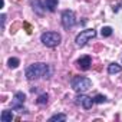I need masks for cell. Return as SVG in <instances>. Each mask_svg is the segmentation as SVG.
<instances>
[{
	"label": "cell",
	"instance_id": "1",
	"mask_svg": "<svg viewBox=\"0 0 122 122\" xmlns=\"http://www.w3.org/2000/svg\"><path fill=\"white\" fill-rule=\"evenodd\" d=\"M26 78L29 81H33V79H39V78H50L52 75V69L47 63H43V62H37V63H32L26 68V72H25Z\"/></svg>",
	"mask_w": 122,
	"mask_h": 122
},
{
	"label": "cell",
	"instance_id": "2",
	"mask_svg": "<svg viewBox=\"0 0 122 122\" xmlns=\"http://www.w3.org/2000/svg\"><path fill=\"white\" fill-rule=\"evenodd\" d=\"M60 40H62V36H60V33L57 32H45L40 35V42L47 46V47H55L60 43Z\"/></svg>",
	"mask_w": 122,
	"mask_h": 122
},
{
	"label": "cell",
	"instance_id": "3",
	"mask_svg": "<svg viewBox=\"0 0 122 122\" xmlns=\"http://www.w3.org/2000/svg\"><path fill=\"white\" fill-rule=\"evenodd\" d=\"M71 85H72V89L76 91V92H85L88 89L92 88V81L85 78V76H75L72 78L71 81Z\"/></svg>",
	"mask_w": 122,
	"mask_h": 122
},
{
	"label": "cell",
	"instance_id": "4",
	"mask_svg": "<svg viewBox=\"0 0 122 122\" xmlns=\"http://www.w3.org/2000/svg\"><path fill=\"white\" fill-rule=\"evenodd\" d=\"M96 36V32L93 30V29H86V30H82L78 36H76V39H75V43H76V46H79V47H83L91 39H93Z\"/></svg>",
	"mask_w": 122,
	"mask_h": 122
},
{
	"label": "cell",
	"instance_id": "5",
	"mask_svg": "<svg viewBox=\"0 0 122 122\" xmlns=\"http://www.w3.org/2000/svg\"><path fill=\"white\" fill-rule=\"evenodd\" d=\"M76 25V16L72 10H63L62 12V26L65 29H72Z\"/></svg>",
	"mask_w": 122,
	"mask_h": 122
},
{
	"label": "cell",
	"instance_id": "6",
	"mask_svg": "<svg viewBox=\"0 0 122 122\" xmlns=\"http://www.w3.org/2000/svg\"><path fill=\"white\" fill-rule=\"evenodd\" d=\"M26 101V95L23 92H16L13 102H12V109L13 111H19V112H26V109L23 108V103Z\"/></svg>",
	"mask_w": 122,
	"mask_h": 122
},
{
	"label": "cell",
	"instance_id": "7",
	"mask_svg": "<svg viewBox=\"0 0 122 122\" xmlns=\"http://www.w3.org/2000/svg\"><path fill=\"white\" fill-rule=\"evenodd\" d=\"M76 103H78V105H81V106H82V108H85V109H91V108H92V105L95 103V99H92L91 96H88V95H85V93L79 92V95L76 96Z\"/></svg>",
	"mask_w": 122,
	"mask_h": 122
},
{
	"label": "cell",
	"instance_id": "8",
	"mask_svg": "<svg viewBox=\"0 0 122 122\" xmlns=\"http://www.w3.org/2000/svg\"><path fill=\"white\" fill-rule=\"evenodd\" d=\"M91 65H92V59L91 56H82L76 60V66L81 69V71H89L91 69Z\"/></svg>",
	"mask_w": 122,
	"mask_h": 122
},
{
	"label": "cell",
	"instance_id": "9",
	"mask_svg": "<svg viewBox=\"0 0 122 122\" xmlns=\"http://www.w3.org/2000/svg\"><path fill=\"white\" fill-rule=\"evenodd\" d=\"M15 118L12 111H3L2 115H0V121L2 122H12V119Z\"/></svg>",
	"mask_w": 122,
	"mask_h": 122
},
{
	"label": "cell",
	"instance_id": "10",
	"mask_svg": "<svg viewBox=\"0 0 122 122\" xmlns=\"http://www.w3.org/2000/svg\"><path fill=\"white\" fill-rule=\"evenodd\" d=\"M30 5L37 15H43V6L40 5V0H30Z\"/></svg>",
	"mask_w": 122,
	"mask_h": 122
},
{
	"label": "cell",
	"instance_id": "11",
	"mask_svg": "<svg viewBox=\"0 0 122 122\" xmlns=\"http://www.w3.org/2000/svg\"><path fill=\"white\" fill-rule=\"evenodd\" d=\"M45 6L49 12H55L57 7V0H45Z\"/></svg>",
	"mask_w": 122,
	"mask_h": 122
},
{
	"label": "cell",
	"instance_id": "12",
	"mask_svg": "<svg viewBox=\"0 0 122 122\" xmlns=\"http://www.w3.org/2000/svg\"><path fill=\"white\" fill-rule=\"evenodd\" d=\"M63 122V121H66V115L65 113H56V115H53V116H50L49 118V122Z\"/></svg>",
	"mask_w": 122,
	"mask_h": 122
},
{
	"label": "cell",
	"instance_id": "13",
	"mask_svg": "<svg viewBox=\"0 0 122 122\" xmlns=\"http://www.w3.org/2000/svg\"><path fill=\"white\" fill-rule=\"evenodd\" d=\"M122 71V68H121V65H118V63H111L109 66H108V72L111 73V75H113V73H119Z\"/></svg>",
	"mask_w": 122,
	"mask_h": 122
},
{
	"label": "cell",
	"instance_id": "14",
	"mask_svg": "<svg viewBox=\"0 0 122 122\" xmlns=\"http://www.w3.org/2000/svg\"><path fill=\"white\" fill-rule=\"evenodd\" d=\"M7 65H9L10 68H13V69H15V68H17V66L20 65V60H19L17 57H10V59L7 60Z\"/></svg>",
	"mask_w": 122,
	"mask_h": 122
},
{
	"label": "cell",
	"instance_id": "15",
	"mask_svg": "<svg viewBox=\"0 0 122 122\" xmlns=\"http://www.w3.org/2000/svg\"><path fill=\"white\" fill-rule=\"evenodd\" d=\"M101 35H102L103 37H109V36L112 35V27H111V26H105V27H102Z\"/></svg>",
	"mask_w": 122,
	"mask_h": 122
},
{
	"label": "cell",
	"instance_id": "16",
	"mask_svg": "<svg viewBox=\"0 0 122 122\" xmlns=\"http://www.w3.org/2000/svg\"><path fill=\"white\" fill-rule=\"evenodd\" d=\"M47 99H49V95H47V93H42V95L37 98L36 102H37L39 105H46V103H47Z\"/></svg>",
	"mask_w": 122,
	"mask_h": 122
},
{
	"label": "cell",
	"instance_id": "17",
	"mask_svg": "<svg viewBox=\"0 0 122 122\" xmlns=\"http://www.w3.org/2000/svg\"><path fill=\"white\" fill-rule=\"evenodd\" d=\"M93 99H95L96 103H103V102H106V96H103V95H96Z\"/></svg>",
	"mask_w": 122,
	"mask_h": 122
},
{
	"label": "cell",
	"instance_id": "18",
	"mask_svg": "<svg viewBox=\"0 0 122 122\" xmlns=\"http://www.w3.org/2000/svg\"><path fill=\"white\" fill-rule=\"evenodd\" d=\"M0 19H2V29H5V22H6V16H5V15H2V16H0Z\"/></svg>",
	"mask_w": 122,
	"mask_h": 122
}]
</instances>
